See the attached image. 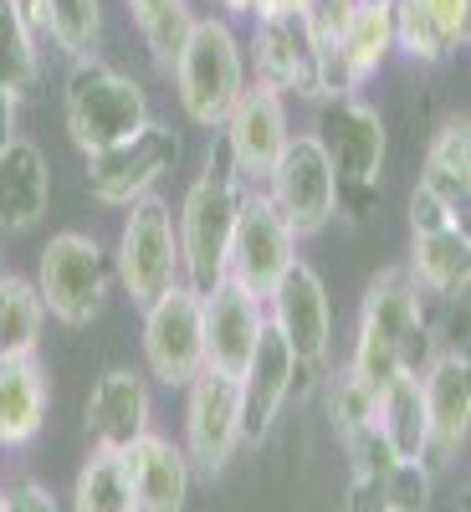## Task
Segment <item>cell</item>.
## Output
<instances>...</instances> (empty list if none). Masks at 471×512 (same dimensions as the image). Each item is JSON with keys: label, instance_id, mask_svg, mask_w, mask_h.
Wrapping results in <instances>:
<instances>
[{"label": "cell", "instance_id": "836d02e7", "mask_svg": "<svg viewBox=\"0 0 471 512\" xmlns=\"http://www.w3.org/2000/svg\"><path fill=\"white\" fill-rule=\"evenodd\" d=\"M384 497H390V512H431L436 472L425 461H395L384 472Z\"/></svg>", "mask_w": 471, "mask_h": 512}, {"label": "cell", "instance_id": "e575fe53", "mask_svg": "<svg viewBox=\"0 0 471 512\" xmlns=\"http://www.w3.org/2000/svg\"><path fill=\"white\" fill-rule=\"evenodd\" d=\"M410 236H431V231H451V226H466L461 216H456V210L446 205V200H436L431 190H425V185H415L410 190Z\"/></svg>", "mask_w": 471, "mask_h": 512}, {"label": "cell", "instance_id": "9c48e42d", "mask_svg": "<svg viewBox=\"0 0 471 512\" xmlns=\"http://www.w3.org/2000/svg\"><path fill=\"white\" fill-rule=\"evenodd\" d=\"M180 164V139H175V128H164V123H144L139 134H128L98 154H88V195L98 205H118L128 210L134 200L154 195V185L169 175V169Z\"/></svg>", "mask_w": 471, "mask_h": 512}, {"label": "cell", "instance_id": "ab89813d", "mask_svg": "<svg viewBox=\"0 0 471 512\" xmlns=\"http://www.w3.org/2000/svg\"><path fill=\"white\" fill-rule=\"evenodd\" d=\"M221 6H226V21H236V16H256L262 0H221Z\"/></svg>", "mask_w": 471, "mask_h": 512}, {"label": "cell", "instance_id": "d590c367", "mask_svg": "<svg viewBox=\"0 0 471 512\" xmlns=\"http://www.w3.org/2000/svg\"><path fill=\"white\" fill-rule=\"evenodd\" d=\"M344 512H390V497H384V472H349Z\"/></svg>", "mask_w": 471, "mask_h": 512}, {"label": "cell", "instance_id": "ffe728a7", "mask_svg": "<svg viewBox=\"0 0 471 512\" xmlns=\"http://www.w3.org/2000/svg\"><path fill=\"white\" fill-rule=\"evenodd\" d=\"M123 466H128V487H134V512H185L190 487H195V466L180 441L144 431L123 451Z\"/></svg>", "mask_w": 471, "mask_h": 512}, {"label": "cell", "instance_id": "484cf974", "mask_svg": "<svg viewBox=\"0 0 471 512\" xmlns=\"http://www.w3.org/2000/svg\"><path fill=\"white\" fill-rule=\"evenodd\" d=\"M333 52L354 67L359 82H369L384 67V57L395 52V0H354Z\"/></svg>", "mask_w": 471, "mask_h": 512}, {"label": "cell", "instance_id": "2e32d148", "mask_svg": "<svg viewBox=\"0 0 471 512\" xmlns=\"http://www.w3.org/2000/svg\"><path fill=\"white\" fill-rule=\"evenodd\" d=\"M246 57L256 67V82L272 93L318 98V41L308 36L303 11L292 16H256L246 36Z\"/></svg>", "mask_w": 471, "mask_h": 512}, {"label": "cell", "instance_id": "ba28073f", "mask_svg": "<svg viewBox=\"0 0 471 512\" xmlns=\"http://www.w3.org/2000/svg\"><path fill=\"white\" fill-rule=\"evenodd\" d=\"M139 349H144L149 379L169 384V390H185V384L205 369L200 292L175 282L164 297H154V303L144 308V323H139Z\"/></svg>", "mask_w": 471, "mask_h": 512}, {"label": "cell", "instance_id": "4316f807", "mask_svg": "<svg viewBox=\"0 0 471 512\" xmlns=\"http://www.w3.org/2000/svg\"><path fill=\"white\" fill-rule=\"evenodd\" d=\"M41 323H47V308H41L36 282L6 272L0 277V359H31L41 344Z\"/></svg>", "mask_w": 471, "mask_h": 512}, {"label": "cell", "instance_id": "1f68e13d", "mask_svg": "<svg viewBox=\"0 0 471 512\" xmlns=\"http://www.w3.org/2000/svg\"><path fill=\"white\" fill-rule=\"evenodd\" d=\"M395 52H405L420 67H441L451 62L461 47L436 26V16L420 6V0H395Z\"/></svg>", "mask_w": 471, "mask_h": 512}, {"label": "cell", "instance_id": "60d3db41", "mask_svg": "<svg viewBox=\"0 0 471 512\" xmlns=\"http://www.w3.org/2000/svg\"><path fill=\"white\" fill-rule=\"evenodd\" d=\"M159 6H169V0H128V16H134V21H144V16H154Z\"/></svg>", "mask_w": 471, "mask_h": 512}, {"label": "cell", "instance_id": "cb8c5ba5", "mask_svg": "<svg viewBox=\"0 0 471 512\" xmlns=\"http://www.w3.org/2000/svg\"><path fill=\"white\" fill-rule=\"evenodd\" d=\"M410 282L425 297H441V303H461L466 282H471V236L466 226L451 231H431V236H410V262H405Z\"/></svg>", "mask_w": 471, "mask_h": 512}, {"label": "cell", "instance_id": "7bdbcfd3", "mask_svg": "<svg viewBox=\"0 0 471 512\" xmlns=\"http://www.w3.org/2000/svg\"><path fill=\"white\" fill-rule=\"evenodd\" d=\"M0 512H6V487H0Z\"/></svg>", "mask_w": 471, "mask_h": 512}, {"label": "cell", "instance_id": "ac0fdd59", "mask_svg": "<svg viewBox=\"0 0 471 512\" xmlns=\"http://www.w3.org/2000/svg\"><path fill=\"white\" fill-rule=\"evenodd\" d=\"M236 384H241V441L262 446L272 436L277 415L287 410L292 390H297V359H292V349L282 344V333L272 323H267L262 338H256V354H251V364Z\"/></svg>", "mask_w": 471, "mask_h": 512}, {"label": "cell", "instance_id": "8d00e7d4", "mask_svg": "<svg viewBox=\"0 0 471 512\" xmlns=\"http://www.w3.org/2000/svg\"><path fill=\"white\" fill-rule=\"evenodd\" d=\"M420 6L436 16V26L456 41V47H466V36H471V0H420Z\"/></svg>", "mask_w": 471, "mask_h": 512}, {"label": "cell", "instance_id": "f1b7e54d", "mask_svg": "<svg viewBox=\"0 0 471 512\" xmlns=\"http://www.w3.org/2000/svg\"><path fill=\"white\" fill-rule=\"evenodd\" d=\"M41 82V52H36V26L21 11V0H0V88L26 98Z\"/></svg>", "mask_w": 471, "mask_h": 512}, {"label": "cell", "instance_id": "83f0119b", "mask_svg": "<svg viewBox=\"0 0 471 512\" xmlns=\"http://www.w3.org/2000/svg\"><path fill=\"white\" fill-rule=\"evenodd\" d=\"M67 512H134V487H128L123 451L93 446L82 472L72 482V507Z\"/></svg>", "mask_w": 471, "mask_h": 512}, {"label": "cell", "instance_id": "b9f144b4", "mask_svg": "<svg viewBox=\"0 0 471 512\" xmlns=\"http://www.w3.org/2000/svg\"><path fill=\"white\" fill-rule=\"evenodd\" d=\"M21 11L31 16V26H36V11H41V0H21Z\"/></svg>", "mask_w": 471, "mask_h": 512}, {"label": "cell", "instance_id": "d6986e66", "mask_svg": "<svg viewBox=\"0 0 471 512\" xmlns=\"http://www.w3.org/2000/svg\"><path fill=\"white\" fill-rule=\"evenodd\" d=\"M82 420H88V436L103 451H128L144 431H154V400H149V379L139 369H108L98 374V384L88 390V405H82Z\"/></svg>", "mask_w": 471, "mask_h": 512}, {"label": "cell", "instance_id": "5bb4252c", "mask_svg": "<svg viewBox=\"0 0 471 512\" xmlns=\"http://www.w3.org/2000/svg\"><path fill=\"white\" fill-rule=\"evenodd\" d=\"M420 395H425V420H431L425 466L446 472V466L466 451V436H471V359H466V344H441L431 354V364L420 369Z\"/></svg>", "mask_w": 471, "mask_h": 512}, {"label": "cell", "instance_id": "30bf717a", "mask_svg": "<svg viewBox=\"0 0 471 512\" xmlns=\"http://www.w3.org/2000/svg\"><path fill=\"white\" fill-rule=\"evenodd\" d=\"M262 195L277 205V216L287 221V231L297 241L318 236L338 216V180H333V164H328V154L318 149L313 134H292L287 139V149L272 164Z\"/></svg>", "mask_w": 471, "mask_h": 512}, {"label": "cell", "instance_id": "6da1fadb", "mask_svg": "<svg viewBox=\"0 0 471 512\" xmlns=\"http://www.w3.org/2000/svg\"><path fill=\"white\" fill-rule=\"evenodd\" d=\"M436 349H441V328L425 313V292L410 282V272L405 267L374 272L359 303L349 369L379 395L395 374H420Z\"/></svg>", "mask_w": 471, "mask_h": 512}, {"label": "cell", "instance_id": "7402d4cb", "mask_svg": "<svg viewBox=\"0 0 471 512\" xmlns=\"http://www.w3.org/2000/svg\"><path fill=\"white\" fill-rule=\"evenodd\" d=\"M52 384L47 369L31 359H0V446H31L47 425Z\"/></svg>", "mask_w": 471, "mask_h": 512}, {"label": "cell", "instance_id": "8992f818", "mask_svg": "<svg viewBox=\"0 0 471 512\" xmlns=\"http://www.w3.org/2000/svg\"><path fill=\"white\" fill-rule=\"evenodd\" d=\"M36 292L62 328H93L113 292V256L88 231H57L36 256Z\"/></svg>", "mask_w": 471, "mask_h": 512}, {"label": "cell", "instance_id": "5b68a950", "mask_svg": "<svg viewBox=\"0 0 471 512\" xmlns=\"http://www.w3.org/2000/svg\"><path fill=\"white\" fill-rule=\"evenodd\" d=\"M175 98L195 128H221L246 93V47L226 16H195V31L175 62Z\"/></svg>", "mask_w": 471, "mask_h": 512}, {"label": "cell", "instance_id": "d6a6232c", "mask_svg": "<svg viewBox=\"0 0 471 512\" xmlns=\"http://www.w3.org/2000/svg\"><path fill=\"white\" fill-rule=\"evenodd\" d=\"M139 36H144V52L159 72H175L180 52H185V41L195 31V11H190V0H169V6H159L154 16L134 21Z\"/></svg>", "mask_w": 471, "mask_h": 512}, {"label": "cell", "instance_id": "74e56055", "mask_svg": "<svg viewBox=\"0 0 471 512\" xmlns=\"http://www.w3.org/2000/svg\"><path fill=\"white\" fill-rule=\"evenodd\" d=\"M6 512H62V502L52 497V487L41 482H21L6 492Z\"/></svg>", "mask_w": 471, "mask_h": 512}, {"label": "cell", "instance_id": "f546056e", "mask_svg": "<svg viewBox=\"0 0 471 512\" xmlns=\"http://www.w3.org/2000/svg\"><path fill=\"white\" fill-rule=\"evenodd\" d=\"M36 31H47L52 47L72 62L93 57L103 36V0H41Z\"/></svg>", "mask_w": 471, "mask_h": 512}, {"label": "cell", "instance_id": "7a4b0ae2", "mask_svg": "<svg viewBox=\"0 0 471 512\" xmlns=\"http://www.w3.org/2000/svg\"><path fill=\"white\" fill-rule=\"evenodd\" d=\"M246 185L231 175L226 154L210 149L205 169L190 180L180 216H175V241H180V282L190 292H210L226 282V251H231V231H236V210H241Z\"/></svg>", "mask_w": 471, "mask_h": 512}, {"label": "cell", "instance_id": "44dd1931", "mask_svg": "<svg viewBox=\"0 0 471 512\" xmlns=\"http://www.w3.org/2000/svg\"><path fill=\"white\" fill-rule=\"evenodd\" d=\"M52 205V164L31 139H11L0 149V231L41 226Z\"/></svg>", "mask_w": 471, "mask_h": 512}, {"label": "cell", "instance_id": "e0dca14e", "mask_svg": "<svg viewBox=\"0 0 471 512\" xmlns=\"http://www.w3.org/2000/svg\"><path fill=\"white\" fill-rule=\"evenodd\" d=\"M200 318H205V369L241 379L256 354V338L267 333V303L226 277L221 287L200 297Z\"/></svg>", "mask_w": 471, "mask_h": 512}, {"label": "cell", "instance_id": "7c38bea8", "mask_svg": "<svg viewBox=\"0 0 471 512\" xmlns=\"http://www.w3.org/2000/svg\"><path fill=\"white\" fill-rule=\"evenodd\" d=\"M180 446L190 466L205 477H221L236 461L246 441H241V384L231 374L200 369L185 384V441Z\"/></svg>", "mask_w": 471, "mask_h": 512}, {"label": "cell", "instance_id": "bcb514c9", "mask_svg": "<svg viewBox=\"0 0 471 512\" xmlns=\"http://www.w3.org/2000/svg\"><path fill=\"white\" fill-rule=\"evenodd\" d=\"M303 6H308V0H303Z\"/></svg>", "mask_w": 471, "mask_h": 512}, {"label": "cell", "instance_id": "603a6c76", "mask_svg": "<svg viewBox=\"0 0 471 512\" xmlns=\"http://www.w3.org/2000/svg\"><path fill=\"white\" fill-rule=\"evenodd\" d=\"M420 185L431 190L436 200H446L456 216L466 221V200H471V118L461 108L436 123L431 144H425Z\"/></svg>", "mask_w": 471, "mask_h": 512}, {"label": "cell", "instance_id": "52a82bcc", "mask_svg": "<svg viewBox=\"0 0 471 512\" xmlns=\"http://www.w3.org/2000/svg\"><path fill=\"white\" fill-rule=\"evenodd\" d=\"M113 282L139 313L180 282V241H175V210L159 195H144L128 205V221L118 231L113 251Z\"/></svg>", "mask_w": 471, "mask_h": 512}, {"label": "cell", "instance_id": "ee69618b", "mask_svg": "<svg viewBox=\"0 0 471 512\" xmlns=\"http://www.w3.org/2000/svg\"><path fill=\"white\" fill-rule=\"evenodd\" d=\"M0 277H6V256H0Z\"/></svg>", "mask_w": 471, "mask_h": 512}, {"label": "cell", "instance_id": "f6af8a7d", "mask_svg": "<svg viewBox=\"0 0 471 512\" xmlns=\"http://www.w3.org/2000/svg\"><path fill=\"white\" fill-rule=\"evenodd\" d=\"M0 451H6V446H0Z\"/></svg>", "mask_w": 471, "mask_h": 512}, {"label": "cell", "instance_id": "277c9868", "mask_svg": "<svg viewBox=\"0 0 471 512\" xmlns=\"http://www.w3.org/2000/svg\"><path fill=\"white\" fill-rule=\"evenodd\" d=\"M62 123L72 149H82V159H88L128 134H139L149 123V93L139 77H128L98 57H82L72 62V77L62 88Z\"/></svg>", "mask_w": 471, "mask_h": 512}, {"label": "cell", "instance_id": "3957f363", "mask_svg": "<svg viewBox=\"0 0 471 512\" xmlns=\"http://www.w3.org/2000/svg\"><path fill=\"white\" fill-rule=\"evenodd\" d=\"M318 149L333 164L338 180V216L364 221L369 205L379 200L384 180V154H390V134H384V113L364 98H323L318 103Z\"/></svg>", "mask_w": 471, "mask_h": 512}, {"label": "cell", "instance_id": "4fadbf2b", "mask_svg": "<svg viewBox=\"0 0 471 512\" xmlns=\"http://www.w3.org/2000/svg\"><path fill=\"white\" fill-rule=\"evenodd\" d=\"M297 262V236L277 216V205L262 190H246L236 210V231L226 251V277L267 303V292L282 282V272Z\"/></svg>", "mask_w": 471, "mask_h": 512}, {"label": "cell", "instance_id": "d4e9b609", "mask_svg": "<svg viewBox=\"0 0 471 512\" xmlns=\"http://www.w3.org/2000/svg\"><path fill=\"white\" fill-rule=\"evenodd\" d=\"M374 431L395 451V461H425V451H431V420H425L420 374H395L374 395Z\"/></svg>", "mask_w": 471, "mask_h": 512}, {"label": "cell", "instance_id": "8fae6325", "mask_svg": "<svg viewBox=\"0 0 471 512\" xmlns=\"http://www.w3.org/2000/svg\"><path fill=\"white\" fill-rule=\"evenodd\" d=\"M292 139V123H287V98L262 88V82H246V93L236 98V108L221 123V154L231 164V175L246 190H262L272 164L282 159Z\"/></svg>", "mask_w": 471, "mask_h": 512}, {"label": "cell", "instance_id": "f35d334b", "mask_svg": "<svg viewBox=\"0 0 471 512\" xmlns=\"http://www.w3.org/2000/svg\"><path fill=\"white\" fill-rule=\"evenodd\" d=\"M16 108H21V98L0 88V149H6V144L16 139Z\"/></svg>", "mask_w": 471, "mask_h": 512}, {"label": "cell", "instance_id": "4dcf8cb0", "mask_svg": "<svg viewBox=\"0 0 471 512\" xmlns=\"http://www.w3.org/2000/svg\"><path fill=\"white\" fill-rule=\"evenodd\" d=\"M323 410H328V425H333L338 446H344V441H354L359 431L374 425V390L344 364V369H333L323 379Z\"/></svg>", "mask_w": 471, "mask_h": 512}, {"label": "cell", "instance_id": "9a60e30c", "mask_svg": "<svg viewBox=\"0 0 471 512\" xmlns=\"http://www.w3.org/2000/svg\"><path fill=\"white\" fill-rule=\"evenodd\" d=\"M267 323L282 333V344L292 349L297 364H323L333 344V303L328 287L308 262H292L282 282L267 292Z\"/></svg>", "mask_w": 471, "mask_h": 512}]
</instances>
